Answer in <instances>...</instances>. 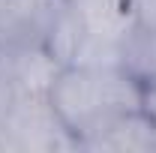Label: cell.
I'll return each mask as SVG.
<instances>
[{
  "label": "cell",
  "instance_id": "1",
  "mask_svg": "<svg viewBox=\"0 0 156 153\" xmlns=\"http://www.w3.org/2000/svg\"><path fill=\"white\" fill-rule=\"evenodd\" d=\"M48 102L66 132L81 141L102 120L141 108V81L123 66H63L48 90Z\"/></svg>",
  "mask_w": 156,
  "mask_h": 153
},
{
  "label": "cell",
  "instance_id": "2",
  "mask_svg": "<svg viewBox=\"0 0 156 153\" xmlns=\"http://www.w3.org/2000/svg\"><path fill=\"white\" fill-rule=\"evenodd\" d=\"M3 150H57L78 147L66 126L54 114L48 96H18L0 108Z\"/></svg>",
  "mask_w": 156,
  "mask_h": 153
},
{
  "label": "cell",
  "instance_id": "3",
  "mask_svg": "<svg viewBox=\"0 0 156 153\" xmlns=\"http://www.w3.org/2000/svg\"><path fill=\"white\" fill-rule=\"evenodd\" d=\"M60 69L42 39L0 42V108L18 96H48Z\"/></svg>",
  "mask_w": 156,
  "mask_h": 153
},
{
  "label": "cell",
  "instance_id": "4",
  "mask_svg": "<svg viewBox=\"0 0 156 153\" xmlns=\"http://www.w3.org/2000/svg\"><path fill=\"white\" fill-rule=\"evenodd\" d=\"M78 150H117V153H150L156 150V123L141 108L120 111L102 120L78 141Z\"/></svg>",
  "mask_w": 156,
  "mask_h": 153
},
{
  "label": "cell",
  "instance_id": "5",
  "mask_svg": "<svg viewBox=\"0 0 156 153\" xmlns=\"http://www.w3.org/2000/svg\"><path fill=\"white\" fill-rule=\"evenodd\" d=\"M141 111L156 123V75L141 81Z\"/></svg>",
  "mask_w": 156,
  "mask_h": 153
},
{
  "label": "cell",
  "instance_id": "6",
  "mask_svg": "<svg viewBox=\"0 0 156 153\" xmlns=\"http://www.w3.org/2000/svg\"><path fill=\"white\" fill-rule=\"evenodd\" d=\"M135 21L144 30H156V0H135Z\"/></svg>",
  "mask_w": 156,
  "mask_h": 153
}]
</instances>
